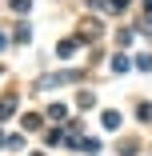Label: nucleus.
<instances>
[{"instance_id": "f257e3e1", "label": "nucleus", "mask_w": 152, "mask_h": 156, "mask_svg": "<svg viewBox=\"0 0 152 156\" xmlns=\"http://www.w3.org/2000/svg\"><path fill=\"white\" fill-rule=\"evenodd\" d=\"M128 68H132V60L116 52V56H112V72H128Z\"/></svg>"}, {"instance_id": "f03ea898", "label": "nucleus", "mask_w": 152, "mask_h": 156, "mask_svg": "<svg viewBox=\"0 0 152 156\" xmlns=\"http://www.w3.org/2000/svg\"><path fill=\"white\" fill-rule=\"evenodd\" d=\"M120 120H124L120 112H104V128H108V132H116V128H120Z\"/></svg>"}, {"instance_id": "7ed1b4c3", "label": "nucleus", "mask_w": 152, "mask_h": 156, "mask_svg": "<svg viewBox=\"0 0 152 156\" xmlns=\"http://www.w3.org/2000/svg\"><path fill=\"white\" fill-rule=\"evenodd\" d=\"M76 44H80V40H60V44H56V56H72Z\"/></svg>"}, {"instance_id": "20e7f679", "label": "nucleus", "mask_w": 152, "mask_h": 156, "mask_svg": "<svg viewBox=\"0 0 152 156\" xmlns=\"http://www.w3.org/2000/svg\"><path fill=\"white\" fill-rule=\"evenodd\" d=\"M12 112H16V100H12V96L0 100V116H12Z\"/></svg>"}, {"instance_id": "39448f33", "label": "nucleus", "mask_w": 152, "mask_h": 156, "mask_svg": "<svg viewBox=\"0 0 152 156\" xmlns=\"http://www.w3.org/2000/svg\"><path fill=\"white\" fill-rule=\"evenodd\" d=\"M76 100H80V108H92V104H96V96H92V92H80Z\"/></svg>"}, {"instance_id": "423d86ee", "label": "nucleus", "mask_w": 152, "mask_h": 156, "mask_svg": "<svg viewBox=\"0 0 152 156\" xmlns=\"http://www.w3.org/2000/svg\"><path fill=\"white\" fill-rule=\"evenodd\" d=\"M28 36H32V28H28V24H20V28H16V40H20V44H28Z\"/></svg>"}, {"instance_id": "0eeeda50", "label": "nucleus", "mask_w": 152, "mask_h": 156, "mask_svg": "<svg viewBox=\"0 0 152 156\" xmlns=\"http://www.w3.org/2000/svg\"><path fill=\"white\" fill-rule=\"evenodd\" d=\"M136 68L140 72H152V56H136Z\"/></svg>"}, {"instance_id": "6e6552de", "label": "nucleus", "mask_w": 152, "mask_h": 156, "mask_svg": "<svg viewBox=\"0 0 152 156\" xmlns=\"http://www.w3.org/2000/svg\"><path fill=\"white\" fill-rule=\"evenodd\" d=\"M12 8H16V12H28V8H32V0H12Z\"/></svg>"}, {"instance_id": "1a4fd4ad", "label": "nucleus", "mask_w": 152, "mask_h": 156, "mask_svg": "<svg viewBox=\"0 0 152 156\" xmlns=\"http://www.w3.org/2000/svg\"><path fill=\"white\" fill-rule=\"evenodd\" d=\"M136 112H140V120H152V104H140Z\"/></svg>"}, {"instance_id": "9d476101", "label": "nucleus", "mask_w": 152, "mask_h": 156, "mask_svg": "<svg viewBox=\"0 0 152 156\" xmlns=\"http://www.w3.org/2000/svg\"><path fill=\"white\" fill-rule=\"evenodd\" d=\"M0 144H4V136H0Z\"/></svg>"}]
</instances>
